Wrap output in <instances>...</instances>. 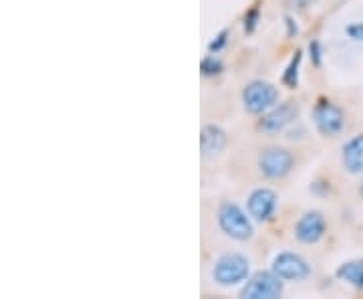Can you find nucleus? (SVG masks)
<instances>
[{
    "instance_id": "f257e3e1",
    "label": "nucleus",
    "mask_w": 363,
    "mask_h": 299,
    "mask_svg": "<svg viewBox=\"0 0 363 299\" xmlns=\"http://www.w3.org/2000/svg\"><path fill=\"white\" fill-rule=\"evenodd\" d=\"M250 217V214H248ZM247 212L234 202H222L218 208V227L226 237L234 241H248L255 234V227Z\"/></svg>"
},
{
    "instance_id": "f03ea898",
    "label": "nucleus",
    "mask_w": 363,
    "mask_h": 299,
    "mask_svg": "<svg viewBox=\"0 0 363 299\" xmlns=\"http://www.w3.org/2000/svg\"><path fill=\"white\" fill-rule=\"evenodd\" d=\"M250 275V263L240 253H224L220 259L214 263L212 277L218 286L230 287L247 281Z\"/></svg>"
},
{
    "instance_id": "7ed1b4c3",
    "label": "nucleus",
    "mask_w": 363,
    "mask_h": 299,
    "mask_svg": "<svg viewBox=\"0 0 363 299\" xmlns=\"http://www.w3.org/2000/svg\"><path fill=\"white\" fill-rule=\"evenodd\" d=\"M245 109L252 116H262L279 104V89L269 81H252L242 89Z\"/></svg>"
},
{
    "instance_id": "20e7f679",
    "label": "nucleus",
    "mask_w": 363,
    "mask_h": 299,
    "mask_svg": "<svg viewBox=\"0 0 363 299\" xmlns=\"http://www.w3.org/2000/svg\"><path fill=\"white\" fill-rule=\"evenodd\" d=\"M313 124L317 131L325 138H335L345 128V114L343 109L329 99H319L313 109Z\"/></svg>"
},
{
    "instance_id": "39448f33",
    "label": "nucleus",
    "mask_w": 363,
    "mask_h": 299,
    "mask_svg": "<svg viewBox=\"0 0 363 299\" xmlns=\"http://www.w3.org/2000/svg\"><path fill=\"white\" fill-rule=\"evenodd\" d=\"M295 166V156L286 148H264L259 156V170L271 180H281Z\"/></svg>"
},
{
    "instance_id": "423d86ee",
    "label": "nucleus",
    "mask_w": 363,
    "mask_h": 299,
    "mask_svg": "<svg viewBox=\"0 0 363 299\" xmlns=\"http://www.w3.org/2000/svg\"><path fill=\"white\" fill-rule=\"evenodd\" d=\"M283 281L274 271H259L242 287L240 298L245 299H277L283 295Z\"/></svg>"
},
{
    "instance_id": "0eeeda50",
    "label": "nucleus",
    "mask_w": 363,
    "mask_h": 299,
    "mask_svg": "<svg viewBox=\"0 0 363 299\" xmlns=\"http://www.w3.org/2000/svg\"><path fill=\"white\" fill-rule=\"evenodd\" d=\"M298 112H301V107L297 102L289 99L285 104L274 105L267 114H262L257 128L262 134H279V131L286 130L293 121H297Z\"/></svg>"
},
{
    "instance_id": "6e6552de",
    "label": "nucleus",
    "mask_w": 363,
    "mask_h": 299,
    "mask_svg": "<svg viewBox=\"0 0 363 299\" xmlns=\"http://www.w3.org/2000/svg\"><path fill=\"white\" fill-rule=\"evenodd\" d=\"M272 271L285 281H303L311 275V265L297 253H279L272 261Z\"/></svg>"
},
{
    "instance_id": "1a4fd4ad",
    "label": "nucleus",
    "mask_w": 363,
    "mask_h": 299,
    "mask_svg": "<svg viewBox=\"0 0 363 299\" xmlns=\"http://www.w3.org/2000/svg\"><path fill=\"white\" fill-rule=\"evenodd\" d=\"M279 196L271 188H257L248 196V214L259 222L271 221L274 210H277Z\"/></svg>"
},
{
    "instance_id": "9d476101",
    "label": "nucleus",
    "mask_w": 363,
    "mask_h": 299,
    "mask_svg": "<svg viewBox=\"0 0 363 299\" xmlns=\"http://www.w3.org/2000/svg\"><path fill=\"white\" fill-rule=\"evenodd\" d=\"M325 231H327L325 217L321 212H317V210L305 212L298 219L297 224H295V237H297V241L305 243V245H313V243L321 241Z\"/></svg>"
},
{
    "instance_id": "9b49d317",
    "label": "nucleus",
    "mask_w": 363,
    "mask_h": 299,
    "mask_svg": "<svg viewBox=\"0 0 363 299\" xmlns=\"http://www.w3.org/2000/svg\"><path fill=\"white\" fill-rule=\"evenodd\" d=\"M226 148V131L216 124H206L200 134V150L204 158H214Z\"/></svg>"
},
{
    "instance_id": "f8f14e48",
    "label": "nucleus",
    "mask_w": 363,
    "mask_h": 299,
    "mask_svg": "<svg viewBox=\"0 0 363 299\" xmlns=\"http://www.w3.org/2000/svg\"><path fill=\"white\" fill-rule=\"evenodd\" d=\"M341 162L350 174H363V134L351 138L350 142L343 146Z\"/></svg>"
},
{
    "instance_id": "ddd939ff",
    "label": "nucleus",
    "mask_w": 363,
    "mask_h": 299,
    "mask_svg": "<svg viewBox=\"0 0 363 299\" xmlns=\"http://www.w3.org/2000/svg\"><path fill=\"white\" fill-rule=\"evenodd\" d=\"M339 279L347 281L353 287H363V259L343 263L335 273Z\"/></svg>"
},
{
    "instance_id": "4468645a",
    "label": "nucleus",
    "mask_w": 363,
    "mask_h": 299,
    "mask_svg": "<svg viewBox=\"0 0 363 299\" xmlns=\"http://www.w3.org/2000/svg\"><path fill=\"white\" fill-rule=\"evenodd\" d=\"M301 61H303V51L297 49L291 63L286 65L285 73H283V85L289 89H297L298 87V69H301Z\"/></svg>"
},
{
    "instance_id": "2eb2a0df",
    "label": "nucleus",
    "mask_w": 363,
    "mask_h": 299,
    "mask_svg": "<svg viewBox=\"0 0 363 299\" xmlns=\"http://www.w3.org/2000/svg\"><path fill=\"white\" fill-rule=\"evenodd\" d=\"M200 71H202V75H206V77H212V75H220L222 73V63L220 59H216L212 53L202 59V63H200Z\"/></svg>"
},
{
    "instance_id": "dca6fc26",
    "label": "nucleus",
    "mask_w": 363,
    "mask_h": 299,
    "mask_svg": "<svg viewBox=\"0 0 363 299\" xmlns=\"http://www.w3.org/2000/svg\"><path fill=\"white\" fill-rule=\"evenodd\" d=\"M228 31L224 28V31H220L216 37H214V40H210L208 43V53H212V55H216V53H220L224 47H226V43H228Z\"/></svg>"
},
{
    "instance_id": "f3484780",
    "label": "nucleus",
    "mask_w": 363,
    "mask_h": 299,
    "mask_svg": "<svg viewBox=\"0 0 363 299\" xmlns=\"http://www.w3.org/2000/svg\"><path fill=\"white\" fill-rule=\"evenodd\" d=\"M257 21H259V6H252V9L245 14V31H247L248 35H250V33H255V28H257Z\"/></svg>"
},
{
    "instance_id": "a211bd4d",
    "label": "nucleus",
    "mask_w": 363,
    "mask_h": 299,
    "mask_svg": "<svg viewBox=\"0 0 363 299\" xmlns=\"http://www.w3.org/2000/svg\"><path fill=\"white\" fill-rule=\"evenodd\" d=\"M309 55H311V63L315 67H321V43L319 40H311L309 43Z\"/></svg>"
},
{
    "instance_id": "6ab92c4d",
    "label": "nucleus",
    "mask_w": 363,
    "mask_h": 299,
    "mask_svg": "<svg viewBox=\"0 0 363 299\" xmlns=\"http://www.w3.org/2000/svg\"><path fill=\"white\" fill-rule=\"evenodd\" d=\"M347 37L353 40H363V23H353L347 26Z\"/></svg>"
},
{
    "instance_id": "aec40b11",
    "label": "nucleus",
    "mask_w": 363,
    "mask_h": 299,
    "mask_svg": "<svg viewBox=\"0 0 363 299\" xmlns=\"http://www.w3.org/2000/svg\"><path fill=\"white\" fill-rule=\"evenodd\" d=\"M285 25H286V37H289V39H295V37L298 35L297 21H295L293 16H285Z\"/></svg>"
},
{
    "instance_id": "412c9836",
    "label": "nucleus",
    "mask_w": 363,
    "mask_h": 299,
    "mask_svg": "<svg viewBox=\"0 0 363 299\" xmlns=\"http://www.w3.org/2000/svg\"><path fill=\"white\" fill-rule=\"evenodd\" d=\"M359 195H362V198H363V184H362V186H359Z\"/></svg>"
}]
</instances>
